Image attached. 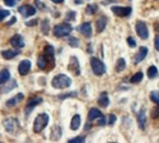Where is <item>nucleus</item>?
I'll list each match as a JSON object with an SVG mask.
<instances>
[{
	"mask_svg": "<svg viewBox=\"0 0 159 143\" xmlns=\"http://www.w3.org/2000/svg\"><path fill=\"white\" fill-rule=\"evenodd\" d=\"M72 84V80L65 74H57L51 81V86L57 89L68 88Z\"/></svg>",
	"mask_w": 159,
	"mask_h": 143,
	"instance_id": "1",
	"label": "nucleus"
},
{
	"mask_svg": "<svg viewBox=\"0 0 159 143\" xmlns=\"http://www.w3.org/2000/svg\"><path fill=\"white\" fill-rule=\"evenodd\" d=\"M49 117L47 114H40L36 116L34 122V132L40 133L48 124Z\"/></svg>",
	"mask_w": 159,
	"mask_h": 143,
	"instance_id": "2",
	"label": "nucleus"
},
{
	"mask_svg": "<svg viewBox=\"0 0 159 143\" xmlns=\"http://www.w3.org/2000/svg\"><path fill=\"white\" fill-rule=\"evenodd\" d=\"M72 31H73V27L69 23L58 24L53 28V34L57 37H65L69 35Z\"/></svg>",
	"mask_w": 159,
	"mask_h": 143,
	"instance_id": "3",
	"label": "nucleus"
},
{
	"mask_svg": "<svg viewBox=\"0 0 159 143\" xmlns=\"http://www.w3.org/2000/svg\"><path fill=\"white\" fill-rule=\"evenodd\" d=\"M90 65H91L93 73L96 75H102L106 71V67H105L104 63L98 58L92 57L90 59Z\"/></svg>",
	"mask_w": 159,
	"mask_h": 143,
	"instance_id": "4",
	"label": "nucleus"
},
{
	"mask_svg": "<svg viewBox=\"0 0 159 143\" xmlns=\"http://www.w3.org/2000/svg\"><path fill=\"white\" fill-rule=\"evenodd\" d=\"M3 126L4 127L6 128V130L8 132V133H16L17 130H20V124H19V121L18 119L16 118H13V117H10V118H7L6 119L4 122H3Z\"/></svg>",
	"mask_w": 159,
	"mask_h": 143,
	"instance_id": "5",
	"label": "nucleus"
},
{
	"mask_svg": "<svg viewBox=\"0 0 159 143\" xmlns=\"http://www.w3.org/2000/svg\"><path fill=\"white\" fill-rule=\"evenodd\" d=\"M135 29H136V33H137L138 36L141 37L143 40H145L149 37V30H148L145 22H143L142 20H138L136 22Z\"/></svg>",
	"mask_w": 159,
	"mask_h": 143,
	"instance_id": "6",
	"label": "nucleus"
},
{
	"mask_svg": "<svg viewBox=\"0 0 159 143\" xmlns=\"http://www.w3.org/2000/svg\"><path fill=\"white\" fill-rule=\"evenodd\" d=\"M37 66L41 69V70H45L47 69L48 66H54V58H49L48 56H46L45 54L39 56L38 60H37Z\"/></svg>",
	"mask_w": 159,
	"mask_h": 143,
	"instance_id": "7",
	"label": "nucleus"
},
{
	"mask_svg": "<svg viewBox=\"0 0 159 143\" xmlns=\"http://www.w3.org/2000/svg\"><path fill=\"white\" fill-rule=\"evenodd\" d=\"M112 11L120 18L123 17H128L131 14L132 9L129 7H112Z\"/></svg>",
	"mask_w": 159,
	"mask_h": 143,
	"instance_id": "8",
	"label": "nucleus"
},
{
	"mask_svg": "<svg viewBox=\"0 0 159 143\" xmlns=\"http://www.w3.org/2000/svg\"><path fill=\"white\" fill-rule=\"evenodd\" d=\"M68 70L74 74L75 75H79L80 74V65L78 62V60L76 57H71L68 64Z\"/></svg>",
	"mask_w": 159,
	"mask_h": 143,
	"instance_id": "9",
	"label": "nucleus"
},
{
	"mask_svg": "<svg viewBox=\"0 0 159 143\" xmlns=\"http://www.w3.org/2000/svg\"><path fill=\"white\" fill-rule=\"evenodd\" d=\"M19 12L22 17L28 18L30 16L34 15L36 12V9L31 5H23V6H20L19 7Z\"/></svg>",
	"mask_w": 159,
	"mask_h": 143,
	"instance_id": "10",
	"label": "nucleus"
},
{
	"mask_svg": "<svg viewBox=\"0 0 159 143\" xmlns=\"http://www.w3.org/2000/svg\"><path fill=\"white\" fill-rule=\"evenodd\" d=\"M42 102V98L40 97H35V98H33L31 99L27 104H26V107H25V114H29L34 108L35 106H37L38 104H40Z\"/></svg>",
	"mask_w": 159,
	"mask_h": 143,
	"instance_id": "11",
	"label": "nucleus"
},
{
	"mask_svg": "<svg viewBox=\"0 0 159 143\" xmlns=\"http://www.w3.org/2000/svg\"><path fill=\"white\" fill-rule=\"evenodd\" d=\"M31 69V61L28 60H23L20 62L19 64V67H18V71H19V74L22 76L28 74L29 71Z\"/></svg>",
	"mask_w": 159,
	"mask_h": 143,
	"instance_id": "12",
	"label": "nucleus"
},
{
	"mask_svg": "<svg viewBox=\"0 0 159 143\" xmlns=\"http://www.w3.org/2000/svg\"><path fill=\"white\" fill-rule=\"evenodd\" d=\"M77 30L86 37H89L92 34V28L89 22H84L77 27Z\"/></svg>",
	"mask_w": 159,
	"mask_h": 143,
	"instance_id": "13",
	"label": "nucleus"
},
{
	"mask_svg": "<svg viewBox=\"0 0 159 143\" xmlns=\"http://www.w3.org/2000/svg\"><path fill=\"white\" fill-rule=\"evenodd\" d=\"M147 54H148V48L144 46L141 47L139 49V52L134 57V63L137 64V63H140L141 61H143L145 59V57L147 56Z\"/></svg>",
	"mask_w": 159,
	"mask_h": 143,
	"instance_id": "14",
	"label": "nucleus"
},
{
	"mask_svg": "<svg viewBox=\"0 0 159 143\" xmlns=\"http://www.w3.org/2000/svg\"><path fill=\"white\" fill-rule=\"evenodd\" d=\"M10 44L15 48H21L24 47V41L20 34H15L10 39Z\"/></svg>",
	"mask_w": 159,
	"mask_h": 143,
	"instance_id": "15",
	"label": "nucleus"
},
{
	"mask_svg": "<svg viewBox=\"0 0 159 143\" xmlns=\"http://www.w3.org/2000/svg\"><path fill=\"white\" fill-rule=\"evenodd\" d=\"M61 128L59 126H54L51 129V134H50V140L53 141H57L61 139Z\"/></svg>",
	"mask_w": 159,
	"mask_h": 143,
	"instance_id": "16",
	"label": "nucleus"
},
{
	"mask_svg": "<svg viewBox=\"0 0 159 143\" xmlns=\"http://www.w3.org/2000/svg\"><path fill=\"white\" fill-rule=\"evenodd\" d=\"M23 98H24V95L21 94V93H19V94H17L15 97L9 99V100L7 101V107H13V106L17 105L19 102H20V101L23 100Z\"/></svg>",
	"mask_w": 159,
	"mask_h": 143,
	"instance_id": "17",
	"label": "nucleus"
},
{
	"mask_svg": "<svg viewBox=\"0 0 159 143\" xmlns=\"http://www.w3.org/2000/svg\"><path fill=\"white\" fill-rule=\"evenodd\" d=\"M109 103H110V100H109L108 94L106 92L102 93L98 99V104L102 108H106L109 105Z\"/></svg>",
	"mask_w": 159,
	"mask_h": 143,
	"instance_id": "18",
	"label": "nucleus"
},
{
	"mask_svg": "<svg viewBox=\"0 0 159 143\" xmlns=\"http://www.w3.org/2000/svg\"><path fill=\"white\" fill-rule=\"evenodd\" d=\"M145 123H146L145 110H144V108H142L141 111H140L139 114H138V124H139V127H140L142 129H144Z\"/></svg>",
	"mask_w": 159,
	"mask_h": 143,
	"instance_id": "19",
	"label": "nucleus"
},
{
	"mask_svg": "<svg viewBox=\"0 0 159 143\" xmlns=\"http://www.w3.org/2000/svg\"><path fill=\"white\" fill-rule=\"evenodd\" d=\"M106 24H107V19H106L104 16L99 18L98 20H97V22H96V29H97V32H98V33H102V32L105 29Z\"/></svg>",
	"mask_w": 159,
	"mask_h": 143,
	"instance_id": "20",
	"label": "nucleus"
},
{
	"mask_svg": "<svg viewBox=\"0 0 159 143\" xmlns=\"http://www.w3.org/2000/svg\"><path fill=\"white\" fill-rule=\"evenodd\" d=\"M80 125H81V117H80L79 114H75V115L72 118L70 127H71L72 130L75 131V130H77V129L79 128Z\"/></svg>",
	"mask_w": 159,
	"mask_h": 143,
	"instance_id": "21",
	"label": "nucleus"
},
{
	"mask_svg": "<svg viewBox=\"0 0 159 143\" xmlns=\"http://www.w3.org/2000/svg\"><path fill=\"white\" fill-rule=\"evenodd\" d=\"M101 116H102V114L101 113V111L96 109V108H92L89 112L88 119H89V121H93V120H95L97 118H100Z\"/></svg>",
	"mask_w": 159,
	"mask_h": 143,
	"instance_id": "22",
	"label": "nucleus"
},
{
	"mask_svg": "<svg viewBox=\"0 0 159 143\" xmlns=\"http://www.w3.org/2000/svg\"><path fill=\"white\" fill-rule=\"evenodd\" d=\"M10 77V74L7 69H4L0 72V85H4L8 81Z\"/></svg>",
	"mask_w": 159,
	"mask_h": 143,
	"instance_id": "23",
	"label": "nucleus"
},
{
	"mask_svg": "<svg viewBox=\"0 0 159 143\" xmlns=\"http://www.w3.org/2000/svg\"><path fill=\"white\" fill-rule=\"evenodd\" d=\"M18 53H19L18 51H14V50H4L1 52V55L5 60H11L14 57H16Z\"/></svg>",
	"mask_w": 159,
	"mask_h": 143,
	"instance_id": "24",
	"label": "nucleus"
},
{
	"mask_svg": "<svg viewBox=\"0 0 159 143\" xmlns=\"http://www.w3.org/2000/svg\"><path fill=\"white\" fill-rule=\"evenodd\" d=\"M158 74V71H157V68L153 65V66H150L147 70V76L150 78V79H153V78H156Z\"/></svg>",
	"mask_w": 159,
	"mask_h": 143,
	"instance_id": "25",
	"label": "nucleus"
},
{
	"mask_svg": "<svg viewBox=\"0 0 159 143\" xmlns=\"http://www.w3.org/2000/svg\"><path fill=\"white\" fill-rule=\"evenodd\" d=\"M126 65H127V64H126V60H125L124 59H122V58L118 59V60H117V62H116V72L120 73V72L124 71L125 68H126Z\"/></svg>",
	"mask_w": 159,
	"mask_h": 143,
	"instance_id": "26",
	"label": "nucleus"
},
{
	"mask_svg": "<svg viewBox=\"0 0 159 143\" xmlns=\"http://www.w3.org/2000/svg\"><path fill=\"white\" fill-rule=\"evenodd\" d=\"M143 73H141V72H139V73H136L131 78H130V83H132V84H138V83H140L142 80H143Z\"/></svg>",
	"mask_w": 159,
	"mask_h": 143,
	"instance_id": "27",
	"label": "nucleus"
},
{
	"mask_svg": "<svg viewBox=\"0 0 159 143\" xmlns=\"http://www.w3.org/2000/svg\"><path fill=\"white\" fill-rule=\"evenodd\" d=\"M17 87V83H16V81H15V80H11L9 83H7V86L4 87L2 88V92H4V93L9 92L11 89H13V88H14V87Z\"/></svg>",
	"mask_w": 159,
	"mask_h": 143,
	"instance_id": "28",
	"label": "nucleus"
},
{
	"mask_svg": "<svg viewBox=\"0 0 159 143\" xmlns=\"http://www.w3.org/2000/svg\"><path fill=\"white\" fill-rule=\"evenodd\" d=\"M43 54H45L46 56H48L49 58H54V48H53V47L49 46V45L46 46L45 48H44V53Z\"/></svg>",
	"mask_w": 159,
	"mask_h": 143,
	"instance_id": "29",
	"label": "nucleus"
},
{
	"mask_svg": "<svg viewBox=\"0 0 159 143\" xmlns=\"http://www.w3.org/2000/svg\"><path fill=\"white\" fill-rule=\"evenodd\" d=\"M41 31L43 32V34H48L49 32V22L48 20H44L41 23Z\"/></svg>",
	"mask_w": 159,
	"mask_h": 143,
	"instance_id": "30",
	"label": "nucleus"
},
{
	"mask_svg": "<svg viewBox=\"0 0 159 143\" xmlns=\"http://www.w3.org/2000/svg\"><path fill=\"white\" fill-rule=\"evenodd\" d=\"M97 10H98V6L95 5V4H93V5H89V6L87 7V8H86L87 13L89 14V15L95 14V13L97 12Z\"/></svg>",
	"mask_w": 159,
	"mask_h": 143,
	"instance_id": "31",
	"label": "nucleus"
},
{
	"mask_svg": "<svg viewBox=\"0 0 159 143\" xmlns=\"http://www.w3.org/2000/svg\"><path fill=\"white\" fill-rule=\"evenodd\" d=\"M151 101L155 102L156 104H159V92L157 91H152L150 94Z\"/></svg>",
	"mask_w": 159,
	"mask_h": 143,
	"instance_id": "32",
	"label": "nucleus"
},
{
	"mask_svg": "<svg viewBox=\"0 0 159 143\" xmlns=\"http://www.w3.org/2000/svg\"><path fill=\"white\" fill-rule=\"evenodd\" d=\"M68 44L72 47H77L79 46V40L75 37H70L68 39Z\"/></svg>",
	"mask_w": 159,
	"mask_h": 143,
	"instance_id": "33",
	"label": "nucleus"
},
{
	"mask_svg": "<svg viewBox=\"0 0 159 143\" xmlns=\"http://www.w3.org/2000/svg\"><path fill=\"white\" fill-rule=\"evenodd\" d=\"M151 116H152L153 118H155V119L158 118L159 117V104H158V106L155 107V108L152 110V112H151Z\"/></svg>",
	"mask_w": 159,
	"mask_h": 143,
	"instance_id": "34",
	"label": "nucleus"
},
{
	"mask_svg": "<svg viewBox=\"0 0 159 143\" xmlns=\"http://www.w3.org/2000/svg\"><path fill=\"white\" fill-rule=\"evenodd\" d=\"M76 95H77V93L76 92H70V93H68V94H62V95H60L59 96V98L60 99H61V100H64V99H66V98H72V97H76Z\"/></svg>",
	"mask_w": 159,
	"mask_h": 143,
	"instance_id": "35",
	"label": "nucleus"
},
{
	"mask_svg": "<svg viewBox=\"0 0 159 143\" xmlns=\"http://www.w3.org/2000/svg\"><path fill=\"white\" fill-rule=\"evenodd\" d=\"M10 14L9 10H6V9H0V21L3 20L5 18H7L8 15Z\"/></svg>",
	"mask_w": 159,
	"mask_h": 143,
	"instance_id": "36",
	"label": "nucleus"
},
{
	"mask_svg": "<svg viewBox=\"0 0 159 143\" xmlns=\"http://www.w3.org/2000/svg\"><path fill=\"white\" fill-rule=\"evenodd\" d=\"M69 142H75V143H83L85 142V138H82V137H76V138H74L72 140L69 141Z\"/></svg>",
	"mask_w": 159,
	"mask_h": 143,
	"instance_id": "37",
	"label": "nucleus"
},
{
	"mask_svg": "<svg viewBox=\"0 0 159 143\" xmlns=\"http://www.w3.org/2000/svg\"><path fill=\"white\" fill-rule=\"evenodd\" d=\"M127 42H128V44H129V46L130 47H136V41H135V39L133 38V37H128V39H127Z\"/></svg>",
	"mask_w": 159,
	"mask_h": 143,
	"instance_id": "38",
	"label": "nucleus"
},
{
	"mask_svg": "<svg viewBox=\"0 0 159 143\" xmlns=\"http://www.w3.org/2000/svg\"><path fill=\"white\" fill-rule=\"evenodd\" d=\"M116 116L115 114H110V115H109L108 124H109V125H113V124L116 123Z\"/></svg>",
	"mask_w": 159,
	"mask_h": 143,
	"instance_id": "39",
	"label": "nucleus"
},
{
	"mask_svg": "<svg viewBox=\"0 0 159 143\" xmlns=\"http://www.w3.org/2000/svg\"><path fill=\"white\" fill-rule=\"evenodd\" d=\"M66 17H67V19L68 20H75V12H74V11H69L67 14H66Z\"/></svg>",
	"mask_w": 159,
	"mask_h": 143,
	"instance_id": "40",
	"label": "nucleus"
},
{
	"mask_svg": "<svg viewBox=\"0 0 159 143\" xmlns=\"http://www.w3.org/2000/svg\"><path fill=\"white\" fill-rule=\"evenodd\" d=\"M27 26H34V25H36L37 24V20H29V21H26V23H25Z\"/></svg>",
	"mask_w": 159,
	"mask_h": 143,
	"instance_id": "41",
	"label": "nucleus"
},
{
	"mask_svg": "<svg viewBox=\"0 0 159 143\" xmlns=\"http://www.w3.org/2000/svg\"><path fill=\"white\" fill-rule=\"evenodd\" d=\"M4 2H5V4H6L7 6H8V7H13V6H15V4H16L15 0H4Z\"/></svg>",
	"mask_w": 159,
	"mask_h": 143,
	"instance_id": "42",
	"label": "nucleus"
},
{
	"mask_svg": "<svg viewBox=\"0 0 159 143\" xmlns=\"http://www.w3.org/2000/svg\"><path fill=\"white\" fill-rule=\"evenodd\" d=\"M155 47L157 51H159V34H157L155 38Z\"/></svg>",
	"mask_w": 159,
	"mask_h": 143,
	"instance_id": "43",
	"label": "nucleus"
},
{
	"mask_svg": "<svg viewBox=\"0 0 159 143\" xmlns=\"http://www.w3.org/2000/svg\"><path fill=\"white\" fill-rule=\"evenodd\" d=\"M105 121H106V120H105V117L102 115V116H101V119L98 121V123H97V124H98L99 126H103V125H105V123H106Z\"/></svg>",
	"mask_w": 159,
	"mask_h": 143,
	"instance_id": "44",
	"label": "nucleus"
},
{
	"mask_svg": "<svg viewBox=\"0 0 159 143\" xmlns=\"http://www.w3.org/2000/svg\"><path fill=\"white\" fill-rule=\"evenodd\" d=\"M16 21H17V19H16V17H12V18H11V20H10L9 21H7L6 24H7V25H12V24H14Z\"/></svg>",
	"mask_w": 159,
	"mask_h": 143,
	"instance_id": "45",
	"label": "nucleus"
},
{
	"mask_svg": "<svg viewBox=\"0 0 159 143\" xmlns=\"http://www.w3.org/2000/svg\"><path fill=\"white\" fill-rule=\"evenodd\" d=\"M115 2H116V0H104L102 2V4L103 5H107V4H111V3H115Z\"/></svg>",
	"mask_w": 159,
	"mask_h": 143,
	"instance_id": "46",
	"label": "nucleus"
},
{
	"mask_svg": "<svg viewBox=\"0 0 159 143\" xmlns=\"http://www.w3.org/2000/svg\"><path fill=\"white\" fill-rule=\"evenodd\" d=\"M35 4H36V5H38V7H39L40 8H42V7H44V5H42V4L40 3V1H39V0H35Z\"/></svg>",
	"mask_w": 159,
	"mask_h": 143,
	"instance_id": "47",
	"label": "nucleus"
},
{
	"mask_svg": "<svg viewBox=\"0 0 159 143\" xmlns=\"http://www.w3.org/2000/svg\"><path fill=\"white\" fill-rule=\"evenodd\" d=\"M53 3H55V4H61V3H62L64 0H51Z\"/></svg>",
	"mask_w": 159,
	"mask_h": 143,
	"instance_id": "48",
	"label": "nucleus"
},
{
	"mask_svg": "<svg viewBox=\"0 0 159 143\" xmlns=\"http://www.w3.org/2000/svg\"><path fill=\"white\" fill-rule=\"evenodd\" d=\"M75 3H76V4H83V2L80 1V0H75Z\"/></svg>",
	"mask_w": 159,
	"mask_h": 143,
	"instance_id": "49",
	"label": "nucleus"
},
{
	"mask_svg": "<svg viewBox=\"0 0 159 143\" xmlns=\"http://www.w3.org/2000/svg\"><path fill=\"white\" fill-rule=\"evenodd\" d=\"M158 25H159V24H158ZM156 30H157V31H158V32H159V28H156Z\"/></svg>",
	"mask_w": 159,
	"mask_h": 143,
	"instance_id": "50",
	"label": "nucleus"
}]
</instances>
